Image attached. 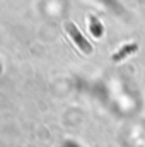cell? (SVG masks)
<instances>
[{"label":"cell","instance_id":"cell-1","mask_svg":"<svg viewBox=\"0 0 145 147\" xmlns=\"http://www.w3.org/2000/svg\"><path fill=\"white\" fill-rule=\"evenodd\" d=\"M65 28H67L68 34L72 36L73 43L77 45V48H79V50H82L84 53H91V51H92V46H91V43H89L85 38L82 36V33L77 29V26H75L73 22H67V24H65Z\"/></svg>","mask_w":145,"mask_h":147},{"label":"cell","instance_id":"cell-2","mask_svg":"<svg viewBox=\"0 0 145 147\" xmlns=\"http://www.w3.org/2000/svg\"><path fill=\"white\" fill-rule=\"evenodd\" d=\"M135 50H137V45H128L126 48H123L121 51H118V53L114 55V62H118V60H121V58H123L125 55H128L130 51H135Z\"/></svg>","mask_w":145,"mask_h":147}]
</instances>
